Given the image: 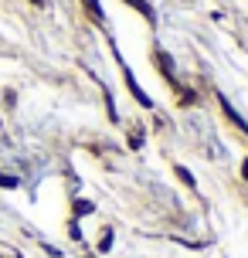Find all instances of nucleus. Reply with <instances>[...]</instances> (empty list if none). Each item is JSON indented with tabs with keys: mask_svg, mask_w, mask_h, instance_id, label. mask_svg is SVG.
Wrapping results in <instances>:
<instances>
[{
	"mask_svg": "<svg viewBox=\"0 0 248 258\" xmlns=\"http://www.w3.org/2000/svg\"><path fill=\"white\" fill-rule=\"evenodd\" d=\"M122 78H126V85H130L133 99H136V102H143L146 109H150V105H153V102H150V95H146V92L140 89V85H136V78H133V72H130V68H126V64H122Z\"/></svg>",
	"mask_w": 248,
	"mask_h": 258,
	"instance_id": "obj_1",
	"label": "nucleus"
},
{
	"mask_svg": "<svg viewBox=\"0 0 248 258\" xmlns=\"http://www.w3.org/2000/svg\"><path fill=\"white\" fill-rule=\"evenodd\" d=\"M221 109H224V116L231 119V122H235V126L241 129V133H248V122H245V119H241V116H238L235 109H231V102H228V99H224V95H221Z\"/></svg>",
	"mask_w": 248,
	"mask_h": 258,
	"instance_id": "obj_2",
	"label": "nucleus"
},
{
	"mask_svg": "<svg viewBox=\"0 0 248 258\" xmlns=\"http://www.w3.org/2000/svg\"><path fill=\"white\" fill-rule=\"evenodd\" d=\"M82 4H85V11L92 14V21H99V24L105 21V14H102V7H99V0H82Z\"/></svg>",
	"mask_w": 248,
	"mask_h": 258,
	"instance_id": "obj_3",
	"label": "nucleus"
},
{
	"mask_svg": "<svg viewBox=\"0 0 248 258\" xmlns=\"http://www.w3.org/2000/svg\"><path fill=\"white\" fill-rule=\"evenodd\" d=\"M173 173L180 177V183H183V187H191V190H194V187H197V180H194V177H191V170H187V167H173Z\"/></svg>",
	"mask_w": 248,
	"mask_h": 258,
	"instance_id": "obj_4",
	"label": "nucleus"
},
{
	"mask_svg": "<svg viewBox=\"0 0 248 258\" xmlns=\"http://www.w3.org/2000/svg\"><path fill=\"white\" fill-rule=\"evenodd\" d=\"M126 4H133V7H136V11L143 14V17H146V21H150V24L157 21V17H153V11H150V4H146V0H126Z\"/></svg>",
	"mask_w": 248,
	"mask_h": 258,
	"instance_id": "obj_5",
	"label": "nucleus"
},
{
	"mask_svg": "<svg viewBox=\"0 0 248 258\" xmlns=\"http://www.w3.org/2000/svg\"><path fill=\"white\" fill-rule=\"evenodd\" d=\"M75 214H92V201H75Z\"/></svg>",
	"mask_w": 248,
	"mask_h": 258,
	"instance_id": "obj_6",
	"label": "nucleus"
},
{
	"mask_svg": "<svg viewBox=\"0 0 248 258\" xmlns=\"http://www.w3.org/2000/svg\"><path fill=\"white\" fill-rule=\"evenodd\" d=\"M109 241H112V231L105 228V231H102V238H99V248H102V251H105V248H109Z\"/></svg>",
	"mask_w": 248,
	"mask_h": 258,
	"instance_id": "obj_7",
	"label": "nucleus"
},
{
	"mask_svg": "<svg viewBox=\"0 0 248 258\" xmlns=\"http://www.w3.org/2000/svg\"><path fill=\"white\" fill-rule=\"evenodd\" d=\"M0 187H17V177H0Z\"/></svg>",
	"mask_w": 248,
	"mask_h": 258,
	"instance_id": "obj_8",
	"label": "nucleus"
},
{
	"mask_svg": "<svg viewBox=\"0 0 248 258\" xmlns=\"http://www.w3.org/2000/svg\"><path fill=\"white\" fill-rule=\"evenodd\" d=\"M241 177H245V180H248V160H245V163H241Z\"/></svg>",
	"mask_w": 248,
	"mask_h": 258,
	"instance_id": "obj_9",
	"label": "nucleus"
},
{
	"mask_svg": "<svg viewBox=\"0 0 248 258\" xmlns=\"http://www.w3.org/2000/svg\"><path fill=\"white\" fill-rule=\"evenodd\" d=\"M31 4H38V7H48V0H31Z\"/></svg>",
	"mask_w": 248,
	"mask_h": 258,
	"instance_id": "obj_10",
	"label": "nucleus"
}]
</instances>
